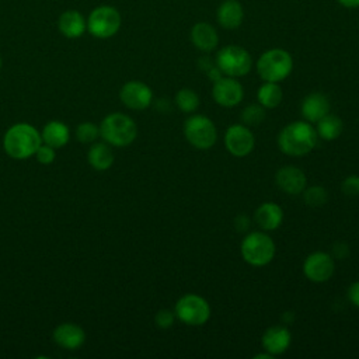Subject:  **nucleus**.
Wrapping results in <instances>:
<instances>
[{
	"mask_svg": "<svg viewBox=\"0 0 359 359\" xmlns=\"http://www.w3.org/2000/svg\"><path fill=\"white\" fill-rule=\"evenodd\" d=\"M317 140V130L307 121L290 122L278 135V146L280 151L293 157L309 154L316 147Z\"/></svg>",
	"mask_w": 359,
	"mask_h": 359,
	"instance_id": "obj_1",
	"label": "nucleus"
},
{
	"mask_svg": "<svg viewBox=\"0 0 359 359\" xmlns=\"http://www.w3.org/2000/svg\"><path fill=\"white\" fill-rule=\"evenodd\" d=\"M42 144V137L38 130L28 123H17L11 126L3 139L6 153L15 158L24 160L35 154L38 147Z\"/></svg>",
	"mask_w": 359,
	"mask_h": 359,
	"instance_id": "obj_2",
	"label": "nucleus"
},
{
	"mask_svg": "<svg viewBox=\"0 0 359 359\" xmlns=\"http://www.w3.org/2000/svg\"><path fill=\"white\" fill-rule=\"evenodd\" d=\"M255 69L264 81L279 83L292 73L293 59L292 55L282 48L268 49L258 57Z\"/></svg>",
	"mask_w": 359,
	"mask_h": 359,
	"instance_id": "obj_3",
	"label": "nucleus"
},
{
	"mask_svg": "<svg viewBox=\"0 0 359 359\" xmlns=\"http://www.w3.org/2000/svg\"><path fill=\"white\" fill-rule=\"evenodd\" d=\"M101 137L116 147H123L130 144L137 135V126L135 121L121 112H114L107 115L100 125Z\"/></svg>",
	"mask_w": 359,
	"mask_h": 359,
	"instance_id": "obj_4",
	"label": "nucleus"
},
{
	"mask_svg": "<svg viewBox=\"0 0 359 359\" xmlns=\"http://www.w3.org/2000/svg\"><path fill=\"white\" fill-rule=\"evenodd\" d=\"M241 257L252 266H264L275 257V243L264 231H251L241 241Z\"/></svg>",
	"mask_w": 359,
	"mask_h": 359,
	"instance_id": "obj_5",
	"label": "nucleus"
},
{
	"mask_svg": "<svg viewBox=\"0 0 359 359\" xmlns=\"http://www.w3.org/2000/svg\"><path fill=\"white\" fill-rule=\"evenodd\" d=\"M122 24V17L118 8L114 6L102 4L91 10L87 17V31L100 39L114 36Z\"/></svg>",
	"mask_w": 359,
	"mask_h": 359,
	"instance_id": "obj_6",
	"label": "nucleus"
},
{
	"mask_svg": "<svg viewBox=\"0 0 359 359\" xmlns=\"http://www.w3.org/2000/svg\"><path fill=\"white\" fill-rule=\"evenodd\" d=\"M216 66L224 76L243 77L252 67V57L247 49L238 45H227L216 55Z\"/></svg>",
	"mask_w": 359,
	"mask_h": 359,
	"instance_id": "obj_7",
	"label": "nucleus"
},
{
	"mask_svg": "<svg viewBox=\"0 0 359 359\" xmlns=\"http://www.w3.org/2000/svg\"><path fill=\"white\" fill-rule=\"evenodd\" d=\"M184 136L195 149L208 150L217 140V129L210 118L192 115L184 123Z\"/></svg>",
	"mask_w": 359,
	"mask_h": 359,
	"instance_id": "obj_8",
	"label": "nucleus"
},
{
	"mask_svg": "<svg viewBox=\"0 0 359 359\" xmlns=\"http://www.w3.org/2000/svg\"><path fill=\"white\" fill-rule=\"evenodd\" d=\"M174 314L187 325H202L210 317V306L202 296L188 293L177 300Z\"/></svg>",
	"mask_w": 359,
	"mask_h": 359,
	"instance_id": "obj_9",
	"label": "nucleus"
},
{
	"mask_svg": "<svg viewBox=\"0 0 359 359\" xmlns=\"http://www.w3.org/2000/svg\"><path fill=\"white\" fill-rule=\"evenodd\" d=\"M255 144V137L248 126L236 123L227 128L224 133V147L234 157L248 156Z\"/></svg>",
	"mask_w": 359,
	"mask_h": 359,
	"instance_id": "obj_10",
	"label": "nucleus"
},
{
	"mask_svg": "<svg viewBox=\"0 0 359 359\" xmlns=\"http://www.w3.org/2000/svg\"><path fill=\"white\" fill-rule=\"evenodd\" d=\"M335 269L334 258L331 254L324 251H317L306 257L303 262V273L304 276L314 282V283H323L327 282Z\"/></svg>",
	"mask_w": 359,
	"mask_h": 359,
	"instance_id": "obj_11",
	"label": "nucleus"
},
{
	"mask_svg": "<svg viewBox=\"0 0 359 359\" xmlns=\"http://www.w3.org/2000/svg\"><path fill=\"white\" fill-rule=\"evenodd\" d=\"M212 95L216 104L230 108L241 102L244 97V88L236 77L222 76L213 81Z\"/></svg>",
	"mask_w": 359,
	"mask_h": 359,
	"instance_id": "obj_12",
	"label": "nucleus"
},
{
	"mask_svg": "<svg viewBox=\"0 0 359 359\" xmlns=\"http://www.w3.org/2000/svg\"><path fill=\"white\" fill-rule=\"evenodd\" d=\"M122 104L130 109H146L153 100L151 88L142 81H128L119 91Z\"/></svg>",
	"mask_w": 359,
	"mask_h": 359,
	"instance_id": "obj_13",
	"label": "nucleus"
},
{
	"mask_svg": "<svg viewBox=\"0 0 359 359\" xmlns=\"http://www.w3.org/2000/svg\"><path fill=\"white\" fill-rule=\"evenodd\" d=\"M275 182L283 192L289 195H297L304 191L307 178L300 168L294 165H285L276 171Z\"/></svg>",
	"mask_w": 359,
	"mask_h": 359,
	"instance_id": "obj_14",
	"label": "nucleus"
},
{
	"mask_svg": "<svg viewBox=\"0 0 359 359\" xmlns=\"http://www.w3.org/2000/svg\"><path fill=\"white\" fill-rule=\"evenodd\" d=\"M292 342V334L285 325H272L262 335V346L271 355H280L287 351Z\"/></svg>",
	"mask_w": 359,
	"mask_h": 359,
	"instance_id": "obj_15",
	"label": "nucleus"
},
{
	"mask_svg": "<svg viewBox=\"0 0 359 359\" xmlns=\"http://www.w3.org/2000/svg\"><path fill=\"white\" fill-rule=\"evenodd\" d=\"M330 100L323 93H311L302 101V115L310 123H317L323 116L330 112Z\"/></svg>",
	"mask_w": 359,
	"mask_h": 359,
	"instance_id": "obj_16",
	"label": "nucleus"
},
{
	"mask_svg": "<svg viewBox=\"0 0 359 359\" xmlns=\"http://www.w3.org/2000/svg\"><path fill=\"white\" fill-rule=\"evenodd\" d=\"M191 42L202 52H212L219 43V34L216 28L209 22H196L191 28Z\"/></svg>",
	"mask_w": 359,
	"mask_h": 359,
	"instance_id": "obj_17",
	"label": "nucleus"
},
{
	"mask_svg": "<svg viewBox=\"0 0 359 359\" xmlns=\"http://www.w3.org/2000/svg\"><path fill=\"white\" fill-rule=\"evenodd\" d=\"M57 28L63 36L74 39L87 31V20L77 10H66L57 18Z\"/></svg>",
	"mask_w": 359,
	"mask_h": 359,
	"instance_id": "obj_18",
	"label": "nucleus"
},
{
	"mask_svg": "<svg viewBox=\"0 0 359 359\" xmlns=\"http://www.w3.org/2000/svg\"><path fill=\"white\" fill-rule=\"evenodd\" d=\"M217 24L224 29H236L243 24L244 8L238 0H224L216 11Z\"/></svg>",
	"mask_w": 359,
	"mask_h": 359,
	"instance_id": "obj_19",
	"label": "nucleus"
},
{
	"mask_svg": "<svg viewBox=\"0 0 359 359\" xmlns=\"http://www.w3.org/2000/svg\"><path fill=\"white\" fill-rule=\"evenodd\" d=\"M53 339L62 348L76 349L83 345L86 334L80 325L73 323H63L57 328H55Z\"/></svg>",
	"mask_w": 359,
	"mask_h": 359,
	"instance_id": "obj_20",
	"label": "nucleus"
},
{
	"mask_svg": "<svg viewBox=\"0 0 359 359\" xmlns=\"http://www.w3.org/2000/svg\"><path fill=\"white\" fill-rule=\"evenodd\" d=\"M255 223L265 231L275 230L283 220V210L275 202H264L258 206L254 215Z\"/></svg>",
	"mask_w": 359,
	"mask_h": 359,
	"instance_id": "obj_21",
	"label": "nucleus"
},
{
	"mask_svg": "<svg viewBox=\"0 0 359 359\" xmlns=\"http://www.w3.org/2000/svg\"><path fill=\"white\" fill-rule=\"evenodd\" d=\"M41 137L45 144L53 149L63 147L69 140V128L63 122L50 121L43 126Z\"/></svg>",
	"mask_w": 359,
	"mask_h": 359,
	"instance_id": "obj_22",
	"label": "nucleus"
},
{
	"mask_svg": "<svg viewBox=\"0 0 359 359\" xmlns=\"http://www.w3.org/2000/svg\"><path fill=\"white\" fill-rule=\"evenodd\" d=\"M342 129H344L342 119L330 112L325 116H323L316 126L318 137L324 140H335L342 133Z\"/></svg>",
	"mask_w": 359,
	"mask_h": 359,
	"instance_id": "obj_23",
	"label": "nucleus"
},
{
	"mask_svg": "<svg viewBox=\"0 0 359 359\" xmlns=\"http://www.w3.org/2000/svg\"><path fill=\"white\" fill-rule=\"evenodd\" d=\"M88 163L98 171L108 170L114 163V153L105 143H97L87 153Z\"/></svg>",
	"mask_w": 359,
	"mask_h": 359,
	"instance_id": "obj_24",
	"label": "nucleus"
},
{
	"mask_svg": "<svg viewBox=\"0 0 359 359\" xmlns=\"http://www.w3.org/2000/svg\"><path fill=\"white\" fill-rule=\"evenodd\" d=\"M257 98L264 108H276L282 102L283 91L278 83L264 81V84L258 88Z\"/></svg>",
	"mask_w": 359,
	"mask_h": 359,
	"instance_id": "obj_25",
	"label": "nucleus"
},
{
	"mask_svg": "<svg viewBox=\"0 0 359 359\" xmlns=\"http://www.w3.org/2000/svg\"><path fill=\"white\" fill-rule=\"evenodd\" d=\"M175 105L180 111L191 114L199 107V97L191 88H181L175 94Z\"/></svg>",
	"mask_w": 359,
	"mask_h": 359,
	"instance_id": "obj_26",
	"label": "nucleus"
},
{
	"mask_svg": "<svg viewBox=\"0 0 359 359\" xmlns=\"http://www.w3.org/2000/svg\"><path fill=\"white\" fill-rule=\"evenodd\" d=\"M265 119V108L259 104L247 105L241 112V122L245 126H258Z\"/></svg>",
	"mask_w": 359,
	"mask_h": 359,
	"instance_id": "obj_27",
	"label": "nucleus"
},
{
	"mask_svg": "<svg viewBox=\"0 0 359 359\" xmlns=\"http://www.w3.org/2000/svg\"><path fill=\"white\" fill-rule=\"evenodd\" d=\"M303 196H304V202L309 206H314V208L323 206L328 199V194H327L325 188L320 187V185H313V187L304 188Z\"/></svg>",
	"mask_w": 359,
	"mask_h": 359,
	"instance_id": "obj_28",
	"label": "nucleus"
},
{
	"mask_svg": "<svg viewBox=\"0 0 359 359\" xmlns=\"http://www.w3.org/2000/svg\"><path fill=\"white\" fill-rule=\"evenodd\" d=\"M100 136V128L95 126L93 122H83L76 129V137L81 143L94 142Z\"/></svg>",
	"mask_w": 359,
	"mask_h": 359,
	"instance_id": "obj_29",
	"label": "nucleus"
},
{
	"mask_svg": "<svg viewBox=\"0 0 359 359\" xmlns=\"http://www.w3.org/2000/svg\"><path fill=\"white\" fill-rule=\"evenodd\" d=\"M174 318H175L174 311H171L168 309H163V310L157 311V314L154 317V323H156V325L158 328L167 330V328H170L174 324Z\"/></svg>",
	"mask_w": 359,
	"mask_h": 359,
	"instance_id": "obj_30",
	"label": "nucleus"
},
{
	"mask_svg": "<svg viewBox=\"0 0 359 359\" xmlns=\"http://www.w3.org/2000/svg\"><path fill=\"white\" fill-rule=\"evenodd\" d=\"M341 189L346 196H356L359 195V175H349L346 177L342 184Z\"/></svg>",
	"mask_w": 359,
	"mask_h": 359,
	"instance_id": "obj_31",
	"label": "nucleus"
},
{
	"mask_svg": "<svg viewBox=\"0 0 359 359\" xmlns=\"http://www.w3.org/2000/svg\"><path fill=\"white\" fill-rule=\"evenodd\" d=\"M35 157L41 164H50L55 160V149L48 144H41L35 151Z\"/></svg>",
	"mask_w": 359,
	"mask_h": 359,
	"instance_id": "obj_32",
	"label": "nucleus"
},
{
	"mask_svg": "<svg viewBox=\"0 0 359 359\" xmlns=\"http://www.w3.org/2000/svg\"><path fill=\"white\" fill-rule=\"evenodd\" d=\"M346 294H348V300L353 306L359 307V280L351 283V286L348 287V293Z\"/></svg>",
	"mask_w": 359,
	"mask_h": 359,
	"instance_id": "obj_33",
	"label": "nucleus"
},
{
	"mask_svg": "<svg viewBox=\"0 0 359 359\" xmlns=\"http://www.w3.org/2000/svg\"><path fill=\"white\" fill-rule=\"evenodd\" d=\"M248 224H250V219L245 216V215H238L234 220V226L238 231H244L248 229Z\"/></svg>",
	"mask_w": 359,
	"mask_h": 359,
	"instance_id": "obj_34",
	"label": "nucleus"
},
{
	"mask_svg": "<svg viewBox=\"0 0 359 359\" xmlns=\"http://www.w3.org/2000/svg\"><path fill=\"white\" fill-rule=\"evenodd\" d=\"M349 254V250H348V245L344 244V243H338L334 245V257L339 258V259H344L346 255Z\"/></svg>",
	"mask_w": 359,
	"mask_h": 359,
	"instance_id": "obj_35",
	"label": "nucleus"
},
{
	"mask_svg": "<svg viewBox=\"0 0 359 359\" xmlns=\"http://www.w3.org/2000/svg\"><path fill=\"white\" fill-rule=\"evenodd\" d=\"M339 6L345 8H358L359 7V0H337Z\"/></svg>",
	"mask_w": 359,
	"mask_h": 359,
	"instance_id": "obj_36",
	"label": "nucleus"
},
{
	"mask_svg": "<svg viewBox=\"0 0 359 359\" xmlns=\"http://www.w3.org/2000/svg\"><path fill=\"white\" fill-rule=\"evenodd\" d=\"M254 358L255 359H272L273 355H271L269 352H265V353H257Z\"/></svg>",
	"mask_w": 359,
	"mask_h": 359,
	"instance_id": "obj_37",
	"label": "nucleus"
},
{
	"mask_svg": "<svg viewBox=\"0 0 359 359\" xmlns=\"http://www.w3.org/2000/svg\"><path fill=\"white\" fill-rule=\"evenodd\" d=\"M0 69H1V57H0Z\"/></svg>",
	"mask_w": 359,
	"mask_h": 359,
	"instance_id": "obj_38",
	"label": "nucleus"
}]
</instances>
